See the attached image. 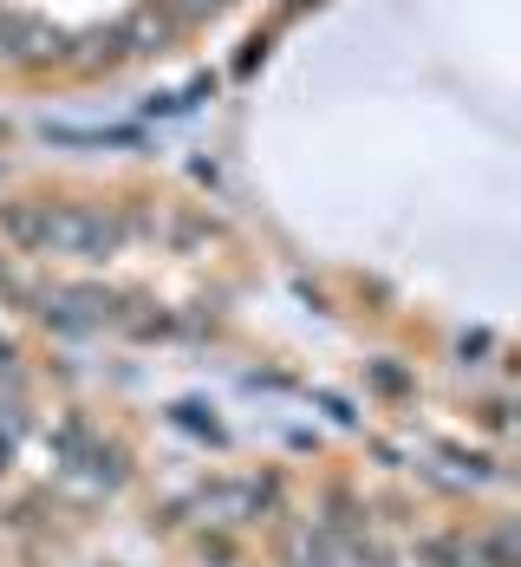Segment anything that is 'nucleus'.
Returning a JSON list of instances; mask_svg holds the SVG:
<instances>
[{"mask_svg":"<svg viewBox=\"0 0 521 567\" xmlns=\"http://www.w3.org/2000/svg\"><path fill=\"white\" fill-rule=\"evenodd\" d=\"M7 235H20V241H33L46 255H98V248L117 241V228L105 216H92V209H13Z\"/></svg>","mask_w":521,"mask_h":567,"instance_id":"obj_1","label":"nucleus"}]
</instances>
